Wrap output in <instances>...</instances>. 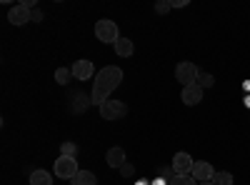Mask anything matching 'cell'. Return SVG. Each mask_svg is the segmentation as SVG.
I'll list each match as a JSON object with an SVG mask.
<instances>
[{
    "label": "cell",
    "instance_id": "obj_1",
    "mask_svg": "<svg viewBox=\"0 0 250 185\" xmlns=\"http://www.w3.org/2000/svg\"><path fill=\"white\" fill-rule=\"evenodd\" d=\"M120 83H123V70H120L118 65L103 68V70L95 75V85H93V93H90L93 103H95V105H103V103L110 98V93H113Z\"/></svg>",
    "mask_w": 250,
    "mask_h": 185
},
{
    "label": "cell",
    "instance_id": "obj_2",
    "mask_svg": "<svg viewBox=\"0 0 250 185\" xmlns=\"http://www.w3.org/2000/svg\"><path fill=\"white\" fill-rule=\"evenodd\" d=\"M95 38L100 40V43H110V45H115L118 40H120L118 25L113 23V20H108V18L98 20V23H95Z\"/></svg>",
    "mask_w": 250,
    "mask_h": 185
},
{
    "label": "cell",
    "instance_id": "obj_3",
    "mask_svg": "<svg viewBox=\"0 0 250 185\" xmlns=\"http://www.w3.org/2000/svg\"><path fill=\"white\" fill-rule=\"evenodd\" d=\"M175 78H178V83H183V88H188V85L198 83L200 70H198L195 63H188V60H183V63H178V68H175Z\"/></svg>",
    "mask_w": 250,
    "mask_h": 185
},
{
    "label": "cell",
    "instance_id": "obj_4",
    "mask_svg": "<svg viewBox=\"0 0 250 185\" xmlns=\"http://www.w3.org/2000/svg\"><path fill=\"white\" fill-rule=\"evenodd\" d=\"M125 113H128V105L123 100H105L100 105V118L103 120H120Z\"/></svg>",
    "mask_w": 250,
    "mask_h": 185
},
{
    "label": "cell",
    "instance_id": "obj_5",
    "mask_svg": "<svg viewBox=\"0 0 250 185\" xmlns=\"http://www.w3.org/2000/svg\"><path fill=\"white\" fill-rule=\"evenodd\" d=\"M78 173H80V170H78V160H75V158L60 155V158L55 160V175H58V178H62V180H73Z\"/></svg>",
    "mask_w": 250,
    "mask_h": 185
},
{
    "label": "cell",
    "instance_id": "obj_6",
    "mask_svg": "<svg viewBox=\"0 0 250 185\" xmlns=\"http://www.w3.org/2000/svg\"><path fill=\"white\" fill-rule=\"evenodd\" d=\"M193 165H195V160L188 155V153H175V158H173L175 175H190L193 173Z\"/></svg>",
    "mask_w": 250,
    "mask_h": 185
},
{
    "label": "cell",
    "instance_id": "obj_7",
    "mask_svg": "<svg viewBox=\"0 0 250 185\" xmlns=\"http://www.w3.org/2000/svg\"><path fill=\"white\" fill-rule=\"evenodd\" d=\"M8 20H10L13 25H25V23H30V20H33V13L25 5H13L10 13H8Z\"/></svg>",
    "mask_w": 250,
    "mask_h": 185
},
{
    "label": "cell",
    "instance_id": "obj_8",
    "mask_svg": "<svg viewBox=\"0 0 250 185\" xmlns=\"http://www.w3.org/2000/svg\"><path fill=\"white\" fill-rule=\"evenodd\" d=\"M198 183H205V180H213L215 178V170L210 163H205V160H198L195 165H193V173H190Z\"/></svg>",
    "mask_w": 250,
    "mask_h": 185
},
{
    "label": "cell",
    "instance_id": "obj_9",
    "mask_svg": "<svg viewBox=\"0 0 250 185\" xmlns=\"http://www.w3.org/2000/svg\"><path fill=\"white\" fill-rule=\"evenodd\" d=\"M70 70H73V78H75V80H90L93 73H95V68H93L90 60H75V65H73Z\"/></svg>",
    "mask_w": 250,
    "mask_h": 185
},
{
    "label": "cell",
    "instance_id": "obj_10",
    "mask_svg": "<svg viewBox=\"0 0 250 185\" xmlns=\"http://www.w3.org/2000/svg\"><path fill=\"white\" fill-rule=\"evenodd\" d=\"M200 100H203V88L198 83L183 88V103H185V105H198Z\"/></svg>",
    "mask_w": 250,
    "mask_h": 185
},
{
    "label": "cell",
    "instance_id": "obj_11",
    "mask_svg": "<svg viewBox=\"0 0 250 185\" xmlns=\"http://www.w3.org/2000/svg\"><path fill=\"white\" fill-rule=\"evenodd\" d=\"M105 163L110 168H123L125 165V150L123 148H110L105 155Z\"/></svg>",
    "mask_w": 250,
    "mask_h": 185
},
{
    "label": "cell",
    "instance_id": "obj_12",
    "mask_svg": "<svg viewBox=\"0 0 250 185\" xmlns=\"http://www.w3.org/2000/svg\"><path fill=\"white\" fill-rule=\"evenodd\" d=\"M113 48H115V55H120V58H130V55L135 53L133 40H128V38H120V40H118V43H115Z\"/></svg>",
    "mask_w": 250,
    "mask_h": 185
},
{
    "label": "cell",
    "instance_id": "obj_13",
    "mask_svg": "<svg viewBox=\"0 0 250 185\" xmlns=\"http://www.w3.org/2000/svg\"><path fill=\"white\" fill-rule=\"evenodd\" d=\"M28 185H53V175L48 170H33Z\"/></svg>",
    "mask_w": 250,
    "mask_h": 185
},
{
    "label": "cell",
    "instance_id": "obj_14",
    "mask_svg": "<svg viewBox=\"0 0 250 185\" xmlns=\"http://www.w3.org/2000/svg\"><path fill=\"white\" fill-rule=\"evenodd\" d=\"M70 183H73V185H95L98 178H95V173H90V170H80Z\"/></svg>",
    "mask_w": 250,
    "mask_h": 185
},
{
    "label": "cell",
    "instance_id": "obj_15",
    "mask_svg": "<svg viewBox=\"0 0 250 185\" xmlns=\"http://www.w3.org/2000/svg\"><path fill=\"white\" fill-rule=\"evenodd\" d=\"M70 78H73V70H70V68H58V70H55V83H58V85H68Z\"/></svg>",
    "mask_w": 250,
    "mask_h": 185
},
{
    "label": "cell",
    "instance_id": "obj_16",
    "mask_svg": "<svg viewBox=\"0 0 250 185\" xmlns=\"http://www.w3.org/2000/svg\"><path fill=\"white\" fill-rule=\"evenodd\" d=\"M60 155H65V158H78V145L75 143H70V140H65L60 145Z\"/></svg>",
    "mask_w": 250,
    "mask_h": 185
},
{
    "label": "cell",
    "instance_id": "obj_17",
    "mask_svg": "<svg viewBox=\"0 0 250 185\" xmlns=\"http://www.w3.org/2000/svg\"><path fill=\"white\" fill-rule=\"evenodd\" d=\"M213 185H233V175L228 173V170H220V173H215Z\"/></svg>",
    "mask_w": 250,
    "mask_h": 185
},
{
    "label": "cell",
    "instance_id": "obj_18",
    "mask_svg": "<svg viewBox=\"0 0 250 185\" xmlns=\"http://www.w3.org/2000/svg\"><path fill=\"white\" fill-rule=\"evenodd\" d=\"M198 85L205 90V88H210V85H215V78L210 75V73H200V78H198Z\"/></svg>",
    "mask_w": 250,
    "mask_h": 185
},
{
    "label": "cell",
    "instance_id": "obj_19",
    "mask_svg": "<svg viewBox=\"0 0 250 185\" xmlns=\"http://www.w3.org/2000/svg\"><path fill=\"white\" fill-rule=\"evenodd\" d=\"M173 185H200V183H198L193 175H175Z\"/></svg>",
    "mask_w": 250,
    "mask_h": 185
},
{
    "label": "cell",
    "instance_id": "obj_20",
    "mask_svg": "<svg viewBox=\"0 0 250 185\" xmlns=\"http://www.w3.org/2000/svg\"><path fill=\"white\" fill-rule=\"evenodd\" d=\"M73 100H78V103H73V108H75V110H83V108L88 105V100H85V95H75Z\"/></svg>",
    "mask_w": 250,
    "mask_h": 185
},
{
    "label": "cell",
    "instance_id": "obj_21",
    "mask_svg": "<svg viewBox=\"0 0 250 185\" xmlns=\"http://www.w3.org/2000/svg\"><path fill=\"white\" fill-rule=\"evenodd\" d=\"M170 8H173V3H168V0H163V3H158V5H155V13H160V15H163V13H168Z\"/></svg>",
    "mask_w": 250,
    "mask_h": 185
},
{
    "label": "cell",
    "instance_id": "obj_22",
    "mask_svg": "<svg viewBox=\"0 0 250 185\" xmlns=\"http://www.w3.org/2000/svg\"><path fill=\"white\" fill-rule=\"evenodd\" d=\"M120 173H123V175H125V178H130V175H133V173H135V168H133V165H130V163H125V165H123V168H120Z\"/></svg>",
    "mask_w": 250,
    "mask_h": 185
},
{
    "label": "cell",
    "instance_id": "obj_23",
    "mask_svg": "<svg viewBox=\"0 0 250 185\" xmlns=\"http://www.w3.org/2000/svg\"><path fill=\"white\" fill-rule=\"evenodd\" d=\"M170 3H173V8H185L188 0H170Z\"/></svg>",
    "mask_w": 250,
    "mask_h": 185
},
{
    "label": "cell",
    "instance_id": "obj_24",
    "mask_svg": "<svg viewBox=\"0 0 250 185\" xmlns=\"http://www.w3.org/2000/svg\"><path fill=\"white\" fill-rule=\"evenodd\" d=\"M40 18H43V13H40V10L35 8V13H33V20H35V23H38V20H40Z\"/></svg>",
    "mask_w": 250,
    "mask_h": 185
},
{
    "label": "cell",
    "instance_id": "obj_25",
    "mask_svg": "<svg viewBox=\"0 0 250 185\" xmlns=\"http://www.w3.org/2000/svg\"><path fill=\"white\" fill-rule=\"evenodd\" d=\"M153 185H170V183H168V180H163V178H155V183H153Z\"/></svg>",
    "mask_w": 250,
    "mask_h": 185
},
{
    "label": "cell",
    "instance_id": "obj_26",
    "mask_svg": "<svg viewBox=\"0 0 250 185\" xmlns=\"http://www.w3.org/2000/svg\"><path fill=\"white\" fill-rule=\"evenodd\" d=\"M200 185H213V180H205V183H200Z\"/></svg>",
    "mask_w": 250,
    "mask_h": 185
},
{
    "label": "cell",
    "instance_id": "obj_27",
    "mask_svg": "<svg viewBox=\"0 0 250 185\" xmlns=\"http://www.w3.org/2000/svg\"><path fill=\"white\" fill-rule=\"evenodd\" d=\"M245 105H248V108H250V98H245Z\"/></svg>",
    "mask_w": 250,
    "mask_h": 185
},
{
    "label": "cell",
    "instance_id": "obj_28",
    "mask_svg": "<svg viewBox=\"0 0 250 185\" xmlns=\"http://www.w3.org/2000/svg\"><path fill=\"white\" fill-rule=\"evenodd\" d=\"M138 185H148V183H138Z\"/></svg>",
    "mask_w": 250,
    "mask_h": 185
}]
</instances>
